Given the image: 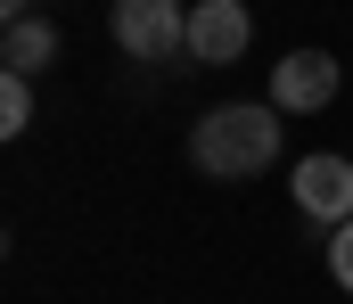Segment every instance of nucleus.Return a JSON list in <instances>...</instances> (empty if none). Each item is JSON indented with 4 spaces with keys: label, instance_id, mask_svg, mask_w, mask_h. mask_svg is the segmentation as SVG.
Returning <instances> with one entry per match:
<instances>
[{
    "label": "nucleus",
    "instance_id": "nucleus-4",
    "mask_svg": "<svg viewBox=\"0 0 353 304\" xmlns=\"http://www.w3.org/2000/svg\"><path fill=\"white\" fill-rule=\"evenodd\" d=\"M337 83H345V74H337L329 50H288V58L271 66V107H279V115H321V107L337 99Z\"/></svg>",
    "mask_w": 353,
    "mask_h": 304
},
{
    "label": "nucleus",
    "instance_id": "nucleus-7",
    "mask_svg": "<svg viewBox=\"0 0 353 304\" xmlns=\"http://www.w3.org/2000/svg\"><path fill=\"white\" fill-rule=\"evenodd\" d=\"M33 123V83L25 74H0V140H17Z\"/></svg>",
    "mask_w": 353,
    "mask_h": 304
},
{
    "label": "nucleus",
    "instance_id": "nucleus-5",
    "mask_svg": "<svg viewBox=\"0 0 353 304\" xmlns=\"http://www.w3.org/2000/svg\"><path fill=\"white\" fill-rule=\"evenodd\" d=\"M247 41H255L247 0H197L189 8V58L197 66H230V58H247Z\"/></svg>",
    "mask_w": 353,
    "mask_h": 304
},
{
    "label": "nucleus",
    "instance_id": "nucleus-1",
    "mask_svg": "<svg viewBox=\"0 0 353 304\" xmlns=\"http://www.w3.org/2000/svg\"><path fill=\"white\" fill-rule=\"evenodd\" d=\"M189 156H197V173H214V181H255L271 156H279V107H205L197 123H189Z\"/></svg>",
    "mask_w": 353,
    "mask_h": 304
},
{
    "label": "nucleus",
    "instance_id": "nucleus-6",
    "mask_svg": "<svg viewBox=\"0 0 353 304\" xmlns=\"http://www.w3.org/2000/svg\"><path fill=\"white\" fill-rule=\"evenodd\" d=\"M41 66H58V25L50 17H17L8 33H0V74H41Z\"/></svg>",
    "mask_w": 353,
    "mask_h": 304
},
{
    "label": "nucleus",
    "instance_id": "nucleus-8",
    "mask_svg": "<svg viewBox=\"0 0 353 304\" xmlns=\"http://www.w3.org/2000/svg\"><path fill=\"white\" fill-rule=\"evenodd\" d=\"M329 272H337V288L353 296V222H345V230H329Z\"/></svg>",
    "mask_w": 353,
    "mask_h": 304
},
{
    "label": "nucleus",
    "instance_id": "nucleus-2",
    "mask_svg": "<svg viewBox=\"0 0 353 304\" xmlns=\"http://www.w3.org/2000/svg\"><path fill=\"white\" fill-rule=\"evenodd\" d=\"M107 33H115V50H123V58L157 66V58L189 50V8H181V0H115Z\"/></svg>",
    "mask_w": 353,
    "mask_h": 304
},
{
    "label": "nucleus",
    "instance_id": "nucleus-3",
    "mask_svg": "<svg viewBox=\"0 0 353 304\" xmlns=\"http://www.w3.org/2000/svg\"><path fill=\"white\" fill-rule=\"evenodd\" d=\"M288 190H296V205H304V222H329V230H345V222H353V156H337V148H312V156H296Z\"/></svg>",
    "mask_w": 353,
    "mask_h": 304
},
{
    "label": "nucleus",
    "instance_id": "nucleus-9",
    "mask_svg": "<svg viewBox=\"0 0 353 304\" xmlns=\"http://www.w3.org/2000/svg\"><path fill=\"white\" fill-rule=\"evenodd\" d=\"M0 17H8V25H17V17H25V0H0Z\"/></svg>",
    "mask_w": 353,
    "mask_h": 304
}]
</instances>
